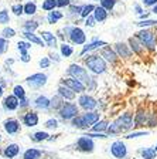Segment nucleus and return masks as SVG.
<instances>
[{"instance_id":"obj_1","label":"nucleus","mask_w":157,"mask_h":159,"mask_svg":"<svg viewBox=\"0 0 157 159\" xmlns=\"http://www.w3.org/2000/svg\"><path fill=\"white\" fill-rule=\"evenodd\" d=\"M133 124H134V119H133V116H132V114L124 112L115 119V122H112L111 125H109L108 132L112 134V135L120 134V132H126V131H129L132 126H134Z\"/></svg>"},{"instance_id":"obj_2","label":"nucleus","mask_w":157,"mask_h":159,"mask_svg":"<svg viewBox=\"0 0 157 159\" xmlns=\"http://www.w3.org/2000/svg\"><path fill=\"white\" fill-rule=\"evenodd\" d=\"M85 66L88 67L89 71H92L94 74H103L106 73L108 66H106V61H105L102 57L96 56H88V58H85Z\"/></svg>"},{"instance_id":"obj_3","label":"nucleus","mask_w":157,"mask_h":159,"mask_svg":"<svg viewBox=\"0 0 157 159\" xmlns=\"http://www.w3.org/2000/svg\"><path fill=\"white\" fill-rule=\"evenodd\" d=\"M136 37H137L139 40L142 41V44H143L144 47L147 50H150V51H154L157 47V36L151 31V30H140L137 34H136Z\"/></svg>"},{"instance_id":"obj_4","label":"nucleus","mask_w":157,"mask_h":159,"mask_svg":"<svg viewBox=\"0 0 157 159\" xmlns=\"http://www.w3.org/2000/svg\"><path fill=\"white\" fill-rule=\"evenodd\" d=\"M67 73H68L72 78L79 80V81H81V83H84L85 85H88V84L92 81V78L88 75L86 68H84V67H81V66H76V64H71V66H69V68L67 70Z\"/></svg>"},{"instance_id":"obj_5","label":"nucleus","mask_w":157,"mask_h":159,"mask_svg":"<svg viewBox=\"0 0 157 159\" xmlns=\"http://www.w3.org/2000/svg\"><path fill=\"white\" fill-rule=\"evenodd\" d=\"M65 31L68 33V37L74 44L76 46H82V44H85L86 41V36L84 33V30L79 29V27H67Z\"/></svg>"},{"instance_id":"obj_6","label":"nucleus","mask_w":157,"mask_h":159,"mask_svg":"<svg viewBox=\"0 0 157 159\" xmlns=\"http://www.w3.org/2000/svg\"><path fill=\"white\" fill-rule=\"evenodd\" d=\"M58 114L62 119L71 121L72 118H75V116L78 115V107H76V104H74V102H64L62 107L59 108Z\"/></svg>"},{"instance_id":"obj_7","label":"nucleus","mask_w":157,"mask_h":159,"mask_svg":"<svg viewBox=\"0 0 157 159\" xmlns=\"http://www.w3.org/2000/svg\"><path fill=\"white\" fill-rule=\"evenodd\" d=\"M26 83L28 84L31 88H41L47 84V75L43 73H36L33 75H30L26 78Z\"/></svg>"},{"instance_id":"obj_8","label":"nucleus","mask_w":157,"mask_h":159,"mask_svg":"<svg viewBox=\"0 0 157 159\" xmlns=\"http://www.w3.org/2000/svg\"><path fill=\"white\" fill-rule=\"evenodd\" d=\"M111 153L116 159H123L128 155V148L122 141H115L111 145Z\"/></svg>"},{"instance_id":"obj_9","label":"nucleus","mask_w":157,"mask_h":159,"mask_svg":"<svg viewBox=\"0 0 157 159\" xmlns=\"http://www.w3.org/2000/svg\"><path fill=\"white\" fill-rule=\"evenodd\" d=\"M76 148L81 151V152H92L94 151V148H95V143H94V141H92V138H89V136L84 135V136H79L78 141H76Z\"/></svg>"},{"instance_id":"obj_10","label":"nucleus","mask_w":157,"mask_h":159,"mask_svg":"<svg viewBox=\"0 0 157 159\" xmlns=\"http://www.w3.org/2000/svg\"><path fill=\"white\" fill-rule=\"evenodd\" d=\"M78 104H79V107H81L82 109H85V111H94V109L96 108V105H98L96 99L92 98L88 94H82L78 99Z\"/></svg>"},{"instance_id":"obj_11","label":"nucleus","mask_w":157,"mask_h":159,"mask_svg":"<svg viewBox=\"0 0 157 159\" xmlns=\"http://www.w3.org/2000/svg\"><path fill=\"white\" fill-rule=\"evenodd\" d=\"M62 85H65V87H68V88H71L74 93H79V94H82L84 91H85V84L84 83H81L79 80H76V78H67V80H62Z\"/></svg>"},{"instance_id":"obj_12","label":"nucleus","mask_w":157,"mask_h":159,"mask_svg":"<svg viewBox=\"0 0 157 159\" xmlns=\"http://www.w3.org/2000/svg\"><path fill=\"white\" fill-rule=\"evenodd\" d=\"M3 128L9 135H16L20 132V122L14 118H9L3 122Z\"/></svg>"},{"instance_id":"obj_13","label":"nucleus","mask_w":157,"mask_h":159,"mask_svg":"<svg viewBox=\"0 0 157 159\" xmlns=\"http://www.w3.org/2000/svg\"><path fill=\"white\" fill-rule=\"evenodd\" d=\"M101 57L105 60V61H108V63L113 64L118 61V54L115 51L113 48H111V46H103L101 50Z\"/></svg>"},{"instance_id":"obj_14","label":"nucleus","mask_w":157,"mask_h":159,"mask_svg":"<svg viewBox=\"0 0 157 159\" xmlns=\"http://www.w3.org/2000/svg\"><path fill=\"white\" fill-rule=\"evenodd\" d=\"M2 104H3V108L6 111H16L20 107V99L16 95H7V97H4Z\"/></svg>"},{"instance_id":"obj_15","label":"nucleus","mask_w":157,"mask_h":159,"mask_svg":"<svg viewBox=\"0 0 157 159\" xmlns=\"http://www.w3.org/2000/svg\"><path fill=\"white\" fill-rule=\"evenodd\" d=\"M38 121H40V118L36 111H28V112L24 114V116H23V124L26 126H30V128L38 125Z\"/></svg>"},{"instance_id":"obj_16","label":"nucleus","mask_w":157,"mask_h":159,"mask_svg":"<svg viewBox=\"0 0 157 159\" xmlns=\"http://www.w3.org/2000/svg\"><path fill=\"white\" fill-rule=\"evenodd\" d=\"M129 46H130V48H132V51H133V53H136L137 56L143 57V51H144V48H146V47L142 44V41L136 36L129 39Z\"/></svg>"},{"instance_id":"obj_17","label":"nucleus","mask_w":157,"mask_h":159,"mask_svg":"<svg viewBox=\"0 0 157 159\" xmlns=\"http://www.w3.org/2000/svg\"><path fill=\"white\" fill-rule=\"evenodd\" d=\"M149 121V114H146L143 108H139L136 115H134V128H140L144 126V124H147Z\"/></svg>"},{"instance_id":"obj_18","label":"nucleus","mask_w":157,"mask_h":159,"mask_svg":"<svg viewBox=\"0 0 157 159\" xmlns=\"http://www.w3.org/2000/svg\"><path fill=\"white\" fill-rule=\"evenodd\" d=\"M115 51H116V54H118L119 57H123V58H129V57H132L130 46H128V44H124V43H116L115 44Z\"/></svg>"},{"instance_id":"obj_19","label":"nucleus","mask_w":157,"mask_h":159,"mask_svg":"<svg viewBox=\"0 0 157 159\" xmlns=\"http://www.w3.org/2000/svg\"><path fill=\"white\" fill-rule=\"evenodd\" d=\"M19 153H20V146L17 145V143H9V145L4 148V151H3V155L6 156V158H9V159L16 158Z\"/></svg>"},{"instance_id":"obj_20","label":"nucleus","mask_w":157,"mask_h":159,"mask_svg":"<svg viewBox=\"0 0 157 159\" xmlns=\"http://www.w3.org/2000/svg\"><path fill=\"white\" fill-rule=\"evenodd\" d=\"M41 39L44 40L46 46L51 47V48H55L57 47V37L51 31H41Z\"/></svg>"},{"instance_id":"obj_21","label":"nucleus","mask_w":157,"mask_h":159,"mask_svg":"<svg viewBox=\"0 0 157 159\" xmlns=\"http://www.w3.org/2000/svg\"><path fill=\"white\" fill-rule=\"evenodd\" d=\"M103 46H106L105 41H101V40H94V41H91L89 44L84 46V48H82V51H81V56H84V54H86V53H91V51L99 48V47H103Z\"/></svg>"},{"instance_id":"obj_22","label":"nucleus","mask_w":157,"mask_h":159,"mask_svg":"<svg viewBox=\"0 0 157 159\" xmlns=\"http://www.w3.org/2000/svg\"><path fill=\"white\" fill-rule=\"evenodd\" d=\"M82 116H84L88 126H94L99 121V112H96V111H86Z\"/></svg>"},{"instance_id":"obj_23","label":"nucleus","mask_w":157,"mask_h":159,"mask_svg":"<svg viewBox=\"0 0 157 159\" xmlns=\"http://www.w3.org/2000/svg\"><path fill=\"white\" fill-rule=\"evenodd\" d=\"M34 105L38 109H48V108H51V99H48L44 95H40L34 99Z\"/></svg>"},{"instance_id":"obj_24","label":"nucleus","mask_w":157,"mask_h":159,"mask_svg":"<svg viewBox=\"0 0 157 159\" xmlns=\"http://www.w3.org/2000/svg\"><path fill=\"white\" fill-rule=\"evenodd\" d=\"M58 95L61 97L62 99H69V101L75 98V93H74L71 88H68V87L62 85V84L58 87Z\"/></svg>"},{"instance_id":"obj_25","label":"nucleus","mask_w":157,"mask_h":159,"mask_svg":"<svg viewBox=\"0 0 157 159\" xmlns=\"http://www.w3.org/2000/svg\"><path fill=\"white\" fill-rule=\"evenodd\" d=\"M94 17H95L96 21L102 23V21H105V20L108 19V10L103 9L102 6H96L95 10H94Z\"/></svg>"},{"instance_id":"obj_26","label":"nucleus","mask_w":157,"mask_h":159,"mask_svg":"<svg viewBox=\"0 0 157 159\" xmlns=\"http://www.w3.org/2000/svg\"><path fill=\"white\" fill-rule=\"evenodd\" d=\"M23 36L26 37L27 40H28L30 43H34V44H37V46H41V47L46 46V43H44V40L41 39V37L36 36L34 33H31V31H23Z\"/></svg>"},{"instance_id":"obj_27","label":"nucleus","mask_w":157,"mask_h":159,"mask_svg":"<svg viewBox=\"0 0 157 159\" xmlns=\"http://www.w3.org/2000/svg\"><path fill=\"white\" fill-rule=\"evenodd\" d=\"M41 155H43L41 151H38L36 148H30L23 153V159H40Z\"/></svg>"},{"instance_id":"obj_28","label":"nucleus","mask_w":157,"mask_h":159,"mask_svg":"<svg viewBox=\"0 0 157 159\" xmlns=\"http://www.w3.org/2000/svg\"><path fill=\"white\" fill-rule=\"evenodd\" d=\"M71 121H72L71 125L74 126V128H78V129H85V128H88V125H86L85 119H84V116H82V115H76L75 118H72Z\"/></svg>"},{"instance_id":"obj_29","label":"nucleus","mask_w":157,"mask_h":159,"mask_svg":"<svg viewBox=\"0 0 157 159\" xmlns=\"http://www.w3.org/2000/svg\"><path fill=\"white\" fill-rule=\"evenodd\" d=\"M108 128H109V122L106 119H102V121H98L95 125L92 126V131H94V132L102 134L103 131H108Z\"/></svg>"},{"instance_id":"obj_30","label":"nucleus","mask_w":157,"mask_h":159,"mask_svg":"<svg viewBox=\"0 0 157 159\" xmlns=\"http://www.w3.org/2000/svg\"><path fill=\"white\" fill-rule=\"evenodd\" d=\"M62 17H64V14H62L61 11H58V10H52V11H48L47 20H48L50 24H54V23H57L58 20H61Z\"/></svg>"},{"instance_id":"obj_31","label":"nucleus","mask_w":157,"mask_h":159,"mask_svg":"<svg viewBox=\"0 0 157 159\" xmlns=\"http://www.w3.org/2000/svg\"><path fill=\"white\" fill-rule=\"evenodd\" d=\"M48 136L50 135L47 132H44V131H38V132L33 134V135L30 136V138H31V141H33V142H43V141H47V139H50Z\"/></svg>"},{"instance_id":"obj_32","label":"nucleus","mask_w":157,"mask_h":159,"mask_svg":"<svg viewBox=\"0 0 157 159\" xmlns=\"http://www.w3.org/2000/svg\"><path fill=\"white\" fill-rule=\"evenodd\" d=\"M140 153L143 156V159H156L157 151L154 148H144L140 151Z\"/></svg>"},{"instance_id":"obj_33","label":"nucleus","mask_w":157,"mask_h":159,"mask_svg":"<svg viewBox=\"0 0 157 159\" xmlns=\"http://www.w3.org/2000/svg\"><path fill=\"white\" fill-rule=\"evenodd\" d=\"M24 13H26L27 16L36 14L37 13V4L34 3V2H27V3L24 4Z\"/></svg>"},{"instance_id":"obj_34","label":"nucleus","mask_w":157,"mask_h":159,"mask_svg":"<svg viewBox=\"0 0 157 159\" xmlns=\"http://www.w3.org/2000/svg\"><path fill=\"white\" fill-rule=\"evenodd\" d=\"M57 6V0H44L43 4H41V9L44 11H52V10H55Z\"/></svg>"},{"instance_id":"obj_35","label":"nucleus","mask_w":157,"mask_h":159,"mask_svg":"<svg viewBox=\"0 0 157 159\" xmlns=\"http://www.w3.org/2000/svg\"><path fill=\"white\" fill-rule=\"evenodd\" d=\"M59 51H61V56L65 57V58H68V57L72 56V53H74V48H72L69 44H61V47H59Z\"/></svg>"},{"instance_id":"obj_36","label":"nucleus","mask_w":157,"mask_h":159,"mask_svg":"<svg viewBox=\"0 0 157 159\" xmlns=\"http://www.w3.org/2000/svg\"><path fill=\"white\" fill-rule=\"evenodd\" d=\"M94 10H95V6H94V4H85V6H82L81 16L86 19L88 16H91V13H94Z\"/></svg>"},{"instance_id":"obj_37","label":"nucleus","mask_w":157,"mask_h":159,"mask_svg":"<svg viewBox=\"0 0 157 159\" xmlns=\"http://www.w3.org/2000/svg\"><path fill=\"white\" fill-rule=\"evenodd\" d=\"M28 48H31V43H30V41H19V43H17V50L20 51V54L27 53Z\"/></svg>"},{"instance_id":"obj_38","label":"nucleus","mask_w":157,"mask_h":159,"mask_svg":"<svg viewBox=\"0 0 157 159\" xmlns=\"http://www.w3.org/2000/svg\"><path fill=\"white\" fill-rule=\"evenodd\" d=\"M13 95H16L19 99H23V98H26V91H24V88L21 85H14Z\"/></svg>"},{"instance_id":"obj_39","label":"nucleus","mask_w":157,"mask_h":159,"mask_svg":"<svg viewBox=\"0 0 157 159\" xmlns=\"http://www.w3.org/2000/svg\"><path fill=\"white\" fill-rule=\"evenodd\" d=\"M37 27H38V23L34 21V20H31V21H24V24H23L24 31H31V33H33Z\"/></svg>"},{"instance_id":"obj_40","label":"nucleus","mask_w":157,"mask_h":159,"mask_svg":"<svg viewBox=\"0 0 157 159\" xmlns=\"http://www.w3.org/2000/svg\"><path fill=\"white\" fill-rule=\"evenodd\" d=\"M101 6L103 9H106L108 11L113 10V7L116 6V0H101Z\"/></svg>"},{"instance_id":"obj_41","label":"nucleus","mask_w":157,"mask_h":159,"mask_svg":"<svg viewBox=\"0 0 157 159\" xmlns=\"http://www.w3.org/2000/svg\"><path fill=\"white\" fill-rule=\"evenodd\" d=\"M62 104H64V102H62V98L59 95L54 97V98L51 99V108L52 109H58V111H59V108L62 107Z\"/></svg>"},{"instance_id":"obj_42","label":"nucleus","mask_w":157,"mask_h":159,"mask_svg":"<svg viewBox=\"0 0 157 159\" xmlns=\"http://www.w3.org/2000/svg\"><path fill=\"white\" fill-rule=\"evenodd\" d=\"M14 36H16V31H14L13 29H10V27H6V29H3V31H2V37L6 40L13 39Z\"/></svg>"},{"instance_id":"obj_43","label":"nucleus","mask_w":157,"mask_h":159,"mask_svg":"<svg viewBox=\"0 0 157 159\" xmlns=\"http://www.w3.org/2000/svg\"><path fill=\"white\" fill-rule=\"evenodd\" d=\"M10 23V16L7 10H0V24Z\"/></svg>"},{"instance_id":"obj_44","label":"nucleus","mask_w":157,"mask_h":159,"mask_svg":"<svg viewBox=\"0 0 157 159\" xmlns=\"http://www.w3.org/2000/svg\"><path fill=\"white\" fill-rule=\"evenodd\" d=\"M11 11H13L14 14H16V16H21V14L24 13V6L23 4H13V6H11Z\"/></svg>"},{"instance_id":"obj_45","label":"nucleus","mask_w":157,"mask_h":159,"mask_svg":"<svg viewBox=\"0 0 157 159\" xmlns=\"http://www.w3.org/2000/svg\"><path fill=\"white\" fill-rule=\"evenodd\" d=\"M9 48V41L3 37H0V54H4Z\"/></svg>"},{"instance_id":"obj_46","label":"nucleus","mask_w":157,"mask_h":159,"mask_svg":"<svg viewBox=\"0 0 157 159\" xmlns=\"http://www.w3.org/2000/svg\"><path fill=\"white\" fill-rule=\"evenodd\" d=\"M147 131H137V132H132V134H129L126 138L128 139H133V138H139V136H144V135H147Z\"/></svg>"},{"instance_id":"obj_47","label":"nucleus","mask_w":157,"mask_h":159,"mask_svg":"<svg viewBox=\"0 0 157 159\" xmlns=\"http://www.w3.org/2000/svg\"><path fill=\"white\" fill-rule=\"evenodd\" d=\"M157 24V20H142L140 23H137L139 27H149V26H154Z\"/></svg>"},{"instance_id":"obj_48","label":"nucleus","mask_w":157,"mask_h":159,"mask_svg":"<svg viewBox=\"0 0 157 159\" xmlns=\"http://www.w3.org/2000/svg\"><path fill=\"white\" fill-rule=\"evenodd\" d=\"M57 126H58V121H57V119H54V118L48 119V121L46 122V128H52V129H55Z\"/></svg>"},{"instance_id":"obj_49","label":"nucleus","mask_w":157,"mask_h":159,"mask_svg":"<svg viewBox=\"0 0 157 159\" xmlns=\"http://www.w3.org/2000/svg\"><path fill=\"white\" fill-rule=\"evenodd\" d=\"M50 64H51V61H50L48 57H43V58L40 60V67L41 68H48Z\"/></svg>"},{"instance_id":"obj_50","label":"nucleus","mask_w":157,"mask_h":159,"mask_svg":"<svg viewBox=\"0 0 157 159\" xmlns=\"http://www.w3.org/2000/svg\"><path fill=\"white\" fill-rule=\"evenodd\" d=\"M95 23H96V20H95V17H94V16H88L85 19V24L88 27H94V26H95Z\"/></svg>"},{"instance_id":"obj_51","label":"nucleus","mask_w":157,"mask_h":159,"mask_svg":"<svg viewBox=\"0 0 157 159\" xmlns=\"http://www.w3.org/2000/svg\"><path fill=\"white\" fill-rule=\"evenodd\" d=\"M71 4V0H57V6L58 7H68Z\"/></svg>"},{"instance_id":"obj_52","label":"nucleus","mask_w":157,"mask_h":159,"mask_svg":"<svg viewBox=\"0 0 157 159\" xmlns=\"http://www.w3.org/2000/svg\"><path fill=\"white\" fill-rule=\"evenodd\" d=\"M146 7H154L157 4V0H142Z\"/></svg>"},{"instance_id":"obj_53","label":"nucleus","mask_w":157,"mask_h":159,"mask_svg":"<svg viewBox=\"0 0 157 159\" xmlns=\"http://www.w3.org/2000/svg\"><path fill=\"white\" fill-rule=\"evenodd\" d=\"M20 60H21L23 63H28V61H30V56H28V53H24V54H21V57H20Z\"/></svg>"},{"instance_id":"obj_54","label":"nucleus","mask_w":157,"mask_h":159,"mask_svg":"<svg viewBox=\"0 0 157 159\" xmlns=\"http://www.w3.org/2000/svg\"><path fill=\"white\" fill-rule=\"evenodd\" d=\"M27 105H28V101H27L26 98L20 99V108H24V107H27Z\"/></svg>"},{"instance_id":"obj_55","label":"nucleus","mask_w":157,"mask_h":159,"mask_svg":"<svg viewBox=\"0 0 157 159\" xmlns=\"http://www.w3.org/2000/svg\"><path fill=\"white\" fill-rule=\"evenodd\" d=\"M134 10H136V13H137L139 16H140V14H143V9H142L139 4H134Z\"/></svg>"},{"instance_id":"obj_56","label":"nucleus","mask_w":157,"mask_h":159,"mask_svg":"<svg viewBox=\"0 0 157 159\" xmlns=\"http://www.w3.org/2000/svg\"><path fill=\"white\" fill-rule=\"evenodd\" d=\"M139 17H140L142 20H143V19L146 20V19H147V17H149V13H143V14H140V16H139Z\"/></svg>"},{"instance_id":"obj_57","label":"nucleus","mask_w":157,"mask_h":159,"mask_svg":"<svg viewBox=\"0 0 157 159\" xmlns=\"http://www.w3.org/2000/svg\"><path fill=\"white\" fill-rule=\"evenodd\" d=\"M3 93H4V91H3V87L0 85V98H2V97H3Z\"/></svg>"},{"instance_id":"obj_58","label":"nucleus","mask_w":157,"mask_h":159,"mask_svg":"<svg viewBox=\"0 0 157 159\" xmlns=\"http://www.w3.org/2000/svg\"><path fill=\"white\" fill-rule=\"evenodd\" d=\"M151 11H153V13H154V14H157V4H156V6H154V7H153V10H151Z\"/></svg>"},{"instance_id":"obj_59","label":"nucleus","mask_w":157,"mask_h":159,"mask_svg":"<svg viewBox=\"0 0 157 159\" xmlns=\"http://www.w3.org/2000/svg\"><path fill=\"white\" fill-rule=\"evenodd\" d=\"M154 149H156V151H157V145H156V148H154Z\"/></svg>"},{"instance_id":"obj_60","label":"nucleus","mask_w":157,"mask_h":159,"mask_svg":"<svg viewBox=\"0 0 157 159\" xmlns=\"http://www.w3.org/2000/svg\"><path fill=\"white\" fill-rule=\"evenodd\" d=\"M0 141H2V136H0Z\"/></svg>"},{"instance_id":"obj_61","label":"nucleus","mask_w":157,"mask_h":159,"mask_svg":"<svg viewBox=\"0 0 157 159\" xmlns=\"http://www.w3.org/2000/svg\"><path fill=\"white\" fill-rule=\"evenodd\" d=\"M0 74H2V71H0Z\"/></svg>"}]
</instances>
